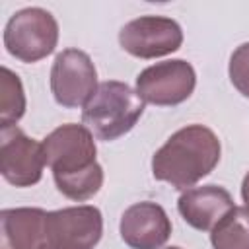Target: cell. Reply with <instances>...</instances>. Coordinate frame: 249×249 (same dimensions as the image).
Returning <instances> with one entry per match:
<instances>
[{"label":"cell","instance_id":"1","mask_svg":"<svg viewBox=\"0 0 249 249\" xmlns=\"http://www.w3.org/2000/svg\"><path fill=\"white\" fill-rule=\"evenodd\" d=\"M93 138L88 126L66 123L43 140L45 160L53 171L54 185L70 200L84 202L97 195L103 185V167L97 163Z\"/></svg>","mask_w":249,"mask_h":249},{"label":"cell","instance_id":"2","mask_svg":"<svg viewBox=\"0 0 249 249\" xmlns=\"http://www.w3.org/2000/svg\"><path fill=\"white\" fill-rule=\"evenodd\" d=\"M222 146L216 132L204 124L175 130L152 158V175L177 191L193 189L218 165Z\"/></svg>","mask_w":249,"mask_h":249},{"label":"cell","instance_id":"3","mask_svg":"<svg viewBox=\"0 0 249 249\" xmlns=\"http://www.w3.org/2000/svg\"><path fill=\"white\" fill-rule=\"evenodd\" d=\"M144 113V99L128 84L119 80L101 82L82 109V124L103 142H111L134 128Z\"/></svg>","mask_w":249,"mask_h":249},{"label":"cell","instance_id":"4","mask_svg":"<svg viewBox=\"0 0 249 249\" xmlns=\"http://www.w3.org/2000/svg\"><path fill=\"white\" fill-rule=\"evenodd\" d=\"M58 43V23L43 8L18 10L4 27L6 51L21 62H37L49 56Z\"/></svg>","mask_w":249,"mask_h":249},{"label":"cell","instance_id":"5","mask_svg":"<svg viewBox=\"0 0 249 249\" xmlns=\"http://www.w3.org/2000/svg\"><path fill=\"white\" fill-rule=\"evenodd\" d=\"M103 235V216L97 206L78 204L47 212L41 249H93Z\"/></svg>","mask_w":249,"mask_h":249},{"label":"cell","instance_id":"6","mask_svg":"<svg viewBox=\"0 0 249 249\" xmlns=\"http://www.w3.org/2000/svg\"><path fill=\"white\" fill-rule=\"evenodd\" d=\"M196 86V72L191 62L171 58L144 68L136 76V93L144 103L173 107L187 101Z\"/></svg>","mask_w":249,"mask_h":249},{"label":"cell","instance_id":"7","mask_svg":"<svg viewBox=\"0 0 249 249\" xmlns=\"http://www.w3.org/2000/svg\"><path fill=\"white\" fill-rule=\"evenodd\" d=\"M97 70L89 54L80 49H64L51 68V91L58 105L84 107L97 91Z\"/></svg>","mask_w":249,"mask_h":249},{"label":"cell","instance_id":"8","mask_svg":"<svg viewBox=\"0 0 249 249\" xmlns=\"http://www.w3.org/2000/svg\"><path fill=\"white\" fill-rule=\"evenodd\" d=\"M119 43L123 51L136 58H158L179 51L183 29L165 16H140L121 27Z\"/></svg>","mask_w":249,"mask_h":249},{"label":"cell","instance_id":"9","mask_svg":"<svg viewBox=\"0 0 249 249\" xmlns=\"http://www.w3.org/2000/svg\"><path fill=\"white\" fill-rule=\"evenodd\" d=\"M47 165L43 142L29 138L18 126L0 128V173L14 187L37 185Z\"/></svg>","mask_w":249,"mask_h":249},{"label":"cell","instance_id":"10","mask_svg":"<svg viewBox=\"0 0 249 249\" xmlns=\"http://www.w3.org/2000/svg\"><path fill=\"white\" fill-rule=\"evenodd\" d=\"M119 231L130 249H161L171 235V220L163 206L142 200L123 212Z\"/></svg>","mask_w":249,"mask_h":249},{"label":"cell","instance_id":"11","mask_svg":"<svg viewBox=\"0 0 249 249\" xmlns=\"http://www.w3.org/2000/svg\"><path fill=\"white\" fill-rule=\"evenodd\" d=\"M233 206L235 204L230 191L220 185H202L187 189L177 200V210L181 218L198 231H210Z\"/></svg>","mask_w":249,"mask_h":249},{"label":"cell","instance_id":"12","mask_svg":"<svg viewBox=\"0 0 249 249\" xmlns=\"http://www.w3.org/2000/svg\"><path fill=\"white\" fill-rule=\"evenodd\" d=\"M45 220L43 208H4L0 212V249H41Z\"/></svg>","mask_w":249,"mask_h":249},{"label":"cell","instance_id":"13","mask_svg":"<svg viewBox=\"0 0 249 249\" xmlns=\"http://www.w3.org/2000/svg\"><path fill=\"white\" fill-rule=\"evenodd\" d=\"M212 249H249V208L233 206L210 230Z\"/></svg>","mask_w":249,"mask_h":249},{"label":"cell","instance_id":"14","mask_svg":"<svg viewBox=\"0 0 249 249\" xmlns=\"http://www.w3.org/2000/svg\"><path fill=\"white\" fill-rule=\"evenodd\" d=\"M0 128L16 126L25 113V91L19 76L8 66L0 70Z\"/></svg>","mask_w":249,"mask_h":249},{"label":"cell","instance_id":"15","mask_svg":"<svg viewBox=\"0 0 249 249\" xmlns=\"http://www.w3.org/2000/svg\"><path fill=\"white\" fill-rule=\"evenodd\" d=\"M228 74L233 88L243 97H249V43H241L239 47H235L230 56Z\"/></svg>","mask_w":249,"mask_h":249},{"label":"cell","instance_id":"16","mask_svg":"<svg viewBox=\"0 0 249 249\" xmlns=\"http://www.w3.org/2000/svg\"><path fill=\"white\" fill-rule=\"evenodd\" d=\"M241 198L245 202V208H249V171L245 173V177L241 181Z\"/></svg>","mask_w":249,"mask_h":249},{"label":"cell","instance_id":"17","mask_svg":"<svg viewBox=\"0 0 249 249\" xmlns=\"http://www.w3.org/2000/svg\"><path fill=\"white\" fill-rule=\"evenodd\" d=\"M165 249H181V247H177V245H171V247H165Z\"/></svg>","mask_w":249,"mask_h":249}]
</instances>
